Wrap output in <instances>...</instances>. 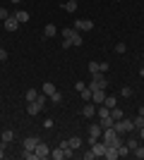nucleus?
Wrapping results in <instances>:
<instances>
[{
  "label": "nucleus",
  "instance_id": "37998d69",
  "mask_svg": "<svg viewBox=\"0 0 144 160\" xmlns=\"http://www.w3.org/2000/svg\"><path fill=\"white\" fill-rule=\"evenodd\" d=\"M12 2H14V5H17V2H24V0H12Z\"/></svg>",
  "mask_w": 144,
  "mask_h": 160
},
{
  "label": "nucleus",
  "instance_id": "ddd939ff",
  "mask_svg": "<svg viewBox=\"0 0 144 160\" xmlns=\"http://www.w3.org/2000/svg\"><path fill=\"white\" fill-rule=\"evenodd\" d=\"M103 158H106V160H115V158H118V148H115V146H106Z\"/></svg>",
  "mask_w": 144,
  "mask_h": 160
},
{
  "label": "nucleus",
  "instance_id": "cd10ccee",
  "mask_svg": "<svg viewBox=\"0 0 144 160\" xmlns=\"http://www.w3.org/2000/svg\"><path fill=\"white\" fill-rule=\"evenodd\" d=\"M12 139H14V132L12 129H5V132H3V143H10Z\"/></svg>",
  "mask_w": 144,
  "mask_h": 160
},
{
  "label": "nucleus",
  "instance_id": "1a4fd4ad",
  "mask_svg": "<svg viewBox=\"0 0 144 160\" xmlns=\"http://www.w3.org/2000/svg\"><path fill=\"white\" fill-rule=\"evenodd\" d=\"M34 151H36V155H39V160H46L48 155H51V148H48L46 143H43V141H41V143H39V146L34 148Z\"/></svg>",
  "mask_w": 144,
  "mask_h": 160
},
{
  "label": "nucleus",
  "instance_id": "f257e3e1",
  "mask_svg": "<svg viewBox=\"0 0 144 160\" xmlns=\"http://www.w3.org/2000/svg\"><path fill=\"white\" fill-rule=\"evenodd\" d=\"M101 141L106 143V146H115L118 148L120 143H123V136H120L113 127H108V129H103V132H101Z\"/></svg>",
  "mask_w": 144,
  "mask_h": 160
},
{
  "label": "nucleus",
  "instance_id": "7c9ffc66",
  "mask_svg": "<svg viewBox=\"0 0 144 160\" xmlns=\"http://www.w3.org/2000/svg\"><path fill=\"white\" fill-rule=\"evenodd\" d=\"M132 155H135V158H139V160H144V146H142V143H139V146L132 151Z\"/></svg>",
  "mask_w": 144,
  "mask_h": 160
},
{
  "label": "nucleus",
  "instance_id": "f704fd0d",
  "mask_svg": "<svg viewBox=\"0 0 144 160\" xmlns=\"http://www.w3.org/2000/svg\"><path fill=\"white\" fill-rule=\"evenodd\" d=\"M51 100H53L55 105H58V103H60V100H62V93H60V91H55V93L51 96Z\"/></svg>",
  "mask_w": 144,
  "mask_h": 160
},
{
  "label": "nucleus",
  "instance_id": "9b49d317",
  "mask_svg": "<svg viewBox=\"0 0 144 160\" xmlns=\"http://www.w3.org/2000/svg\"><path fill=\"white\" fill-rule=\"evenodd\" d=\"M82 115H84V117H89V120L96 117V105H94V103H87V105L82 108Z\"/></svg>",
  "mask_w": 144,
  "mask_h": 160
},
{
  "label": "nucleus",
  "instance_id": "4468645a",
  "mask_svg": "<svg viewBox=\"0 0 144 160\" xmlns=\"http://www.w3.org/2000/svg\"><path fill=\"white\" fill-rule=\"evenodd\" d=\"M113 117L110 115H106V117H99V124H101V129H108V127H113Z\"/></svg>",
  "mask_w": 144,
  "mask_h": 160
},
{
  "label": "nucleus",
  "instance_id": "4c0bfd02",
  "mask_svg": "<svg viewBox=\"0 0 144 160\" xmlns=\"http://www.w3.org/2000/svg\"><path fill=\"white\" fill-rule=\"evenodd\" d=\"M7 60V50L5 48H0V62H5Z\"/></svg>",
  "mask_w": 144,
  "mask_h": 160
},
{
  "label": "nucleus",
  "instance_id": "c756f323",
  "mask_svg": "<svg viewBox=\"0 0 144 160\" xmlns=\"http://www.w3.org/2000/svg\"><path fill=\"white\" fill-rule=\"evenodd\" d=\"M96 72H101V62H89V74H96Z\"/></svg>",
  "mask_w": 144,
  "mask_h": 160
},
{
  "label": "nucleus",
  "instance_id": "f03ea898",
  "mask_svg": "<svg viewBox=\"0 0 144 160\" xmlns=\"http://www.w3.org/2000/svg\"><path fill=\"white\" fill-rule=\"evenodd\" d=\"M113 129H115V132L123 136V134H127V132H130V134L135 132V124H132V120L123 117V120H115V122H113Z\"/></svg>",
  "mask_w": 144,
  "mask_h": 160
},
{
  "label": "nucleus",
  "instance_id": "b1692460",
  "mask_svg": "<svg viewBox=\"0 0 144 160\" xmlns=\"http://www.w3.org/2000/svg\"><path fill=\"white\" fill-rule=\"evenodd\" d=\"M79 98H82L84 103H91V88L87 86V88H84V91H79Z\"/></svg>",
  "mask_w": 144,
  "mask_h": 160
},
{
  "label": "nucleus",
  "instance_id": "473e14b6",
  "mask_svg": "<svg viewBox=\"0 0 144 160\" xmlns=\"http://www.w3.org/2000/svg\"><path fill=\"white\" fill-rule=\"evenodd\" d=\"M67 141H70V146L75 148V151H77L79 146H82V139H79V136H72V139H67Z\"/></svg>",
  "mask_w": 144,
  "mask_h": 160
},
{
  "label": "nucleus",
  "instance_id": "e433bc0d",
  "mask_svg": "<svg viewBox=\"0 0 144 160\" xmlns=\"http://www.w3.org/2000/svg\"><path fill=\"white\" fill-rule=\"evenodd\" d=\"M7 17H10V12H7L5 7H0V19H7Z\"/></svg>",
  "mask_w": 144,
  "mask_h": 160
},
{
  "label": "nucleus",
  "instance_id": "2f4dec72",
  "mask_svg": "<svg viewBox=\"0 0 144 160\" xmlns=\"http://www.w3.org/2000/svg\"><path fill=\"white\" fill-rule=\"evenodd\" d=\"M62 7H65L67 12H75V10H77V0H67V2H65Z\"/></svg>",
  "mask_w": 144,
  "mask_h": 160
},
{
  "label": "nucleus",
  "instance_id": "dca6fc26",
  "mask_svg": "<svg viewBox=\"0 0 144 160\" xmlns=\"http://www.w3.org/2000/svg\"><path fill=\"white\" fill-rule=\"evenodd\" d=\"M14 17H17V22H19V24H27V22H29V12H27V10L14 12Z\"/></svg>",
  "mask_w": 144,
  "mask_h": 160
},
{
  "label": "nucleus",
  "instance_id": "aec40b11",
  "mask_svg": "<svg viewBox=\"0 0 144 160\" xmlns=\"http://www.w3.org/2000/svg\"><path fill=\"white\" fill-rule=\"evenodd\" d=\"M103 105L108 108V110H113V108L118 105V100H115V96H106V100H103Z\"/></svg>",
  "mask_w": 144,
  "mask_h": 160
},
{
  "label": "nucleus",
  "instance_id": "5701e85b",
  "mask_svg": "<svg viewBox=\"0 0 144 160\" xmlns=\"http://www.w3.org/2000/svg\"><path fill=\"white\" fill-rule=\"evenodd\" d=\"M36 96H39V91H36V88H29L27 93H24V98H27V103H34Z\"/></svg>",
  "mask_w": 144,
  "mask_h": 160
},
{
  "label": "nucleus",
  "instance_id": "423d86ee",
  "mask_svg": "<svg viewBox=\"0 0 144 160\" xmlns=\"http://www.w3.org/2000/svg\"><path fill=\"white\" fill-rule=\"evenodd\" d=\"M101 132H103V129H101V124H99V122H96V124H91V127H89V143H94V141L101 139Z\"/></svg>",
  "mask_w": 144,
  "mask_h": 160
},
{
  "label": "nucleus",
  "instance_id": "79ce46f5",
  "mask_svg": "<svg viewBox=\"0 0 144 160\" xmlns=\"http://www.w3.org/2000/svg\"><path fill=\"white\" fill-rule=\"evenodd\" d=\"M139 115H144V105H142V108H139Z\"/></svg>",
  "mask_w": 144,
  "mask_h": 160
},
{
  "label": "nucleus",
  "instance_id": "c85d7f7f",
  "mask_svg": "<svg viewBox=\"0 0 144 160\" xmlns=\"http://www.w3.org/2000/svg\"><path fill=\"white\" fill-rule=\"evenodd\" d=\"M132 124H135V132H137V129H142V127H144V115H137V117L132 120Z\"/></svg>",
  "mask_w": 144,
  "mask_h": 160
},
{
  "label": "nucleus",
  "instance_id": "f3484780",
  "mask_svg": "<svg viewBox=\"0 0 144 160\" xmlns=\"http://www.w3.org/2000/svg\"><path fill=\"white\" fill-rule=\"evenodd\" d=\"M70 41H72V46H82V33H79V31H77V29H75V31H72V36H70Z\"/></svg>",
  "mask_w": 144,
  "mask_h": 160
},
{
  "label": "nucleus",
  "instance_id": "39448f33",
  "mask_svg": "<svg viewBox=\"0 0 144 160\" xmlns=\"http://www.w3.org/2000/svg\"><path fill=\"white\" fill-rule=\"evenodd\" d=\"M91 153H94V158H103V153H106V143H103L101 139L94 141V143H91Z\"/></svg>",
  "mask_w": 144,
  "mask_h": 160
},
{
  "label": "nucleus",
  "instance_id": "2eb2a0df",
  "mask_svg": "<svg viewBox=\"0 0 144 160\" xmlns=\"http://www.w3.org/2000/svg\"><path fill=\"white\" fill-rule=\"evenodd\" d=\"M125 146L130 148V153H132V151H135V148H137V146H139V136H130V139L125 141Z\"/></svg>",
  "mask_w": 144,
  "mask_h": 160
},
{
  "label": "nucleus",
  "instance_id": "4be33fe9",
  "mask_svg": "<svg viewBox=\"0 0 144 160\" xmlns=\"http://www.w3.org/2000/svg\"><path fill=\"white\" fill-rule=\"evenodd\" d=\"M48 158H55V160H62V158H65V151H62V148H60V146H58V148H55V151H51V155H48Z\"/></svg>",
  "mask_w": 144,
  "mask_h": 160
},
{
  "label": "nucleus",
  "instance_id": "0eeeda50",
  "mask_svg": "<svg viewBox=\"0 0 144 160\" xmlns=\"http://www.w3.org/2000/svg\"><path fill=\"white\" fill-rule=\"evenodd\" d=\"M75 29H77V31H91V29H94V22H91V19H77Z\"/></svg>",
  "mask_w": 144,
  "mask_h": 160
},
{
  "label": "nucleus",
  "instance_id": "bb28decb",
  "mask_svg": "<svg viewBox=\"0 0 144 160\" xmlns=\"http://www.w3.org/2000/svg\"><path fill=\"white\" fill-rule=\"evenodd\" d=\"M55 91H58V88H55L51 81H46V84H43V93H46V96H53Z\"/></svg>",
  "mask_w": 144,
  "mask_h": 160
},
{
  "label": "nucleus",
  "instance_id": "72a5a7b5",
  "mask_svg": "<svg viewBox=\"0 0 144 160\" xmlns=\"http://www.w3.org/2000/svg\"><path fill=\"white\" fill-rule=\"evenodd\" d=\"M125 50H127V46H125L123 41H120V43H115V53H118V55H123Z\"/></svg>",
  "mask_w": 144,
  "mask_h": 160
},
{
  "label": "nucleus",
  "instance_id": "ea45409f",
  "mask_svg": "<svg viewBox=\"0 0 144 160\" xmlns=\"http://www.w3.org/2000/svg\"><path fill=\"white\" fill-rule=\"evenodd\" d=\"M137 136H139V141H144V127H142V129H137Z\"/></svg>",
  "mask_w": 144,
  "mask_h": 160
},
{
  "label": "nucleus",
  "instance_id": "c03bdc74",
  "mask_svg": "<svg viewBox=\"0 0 144 160\" xmlns=\"http://www.w3.org/2000/svg\"><path fill=\"white\" fill-rule=\"evenodd\" d=\"M142 60H144V58H142Z\"/></svg>",
  "mask_w": 144,
  "mask_h": 160
},
{
  "label": "nucleus",
  "instance_id": "412c9836",
  "mask_svg": "<svg viewBox=\"0 0 144 160\" xmlns=\"http://www.w3.org/2000/svg\"><path fill=\"white\" fill-rule=\"evenodd\" d=\"M127 155H130V148L125 146V141H123V143L118 146V158H127Z\"/></svg>",
  "mask_w": 144,
  "mask_h": 160
},
{
  "label": "nucleus",
  "instance_id": "a211bd4d",
  "mask_svg": "<svg viewBox=\"0 0 144 160\" xmlns=\"http://www.w3.org/2000/svg\"><path fill=\"white\" fill-rule=\"evenodd\" d=\"M60 148L65 151V158H72V151H75V148L70 146V141H60Z\"/></svg>",
  "mask_w": 144,
  "mask_h": 160
},
{
  "label": "nucleus",
  "instance_id": "6e6552de",
  "mask_svg": "<svg viewBox=\"0 0 144 160\" xmlns=\"http://www.w3.org/2000/svg\"><path fill=\"white\" fill-rule=\"evenodd\" d=\"M17 29H19V22H17V17H14V14H10V17H7L5 19V31H17Z\"/></svg>",
  "mask_w": 144,
  "mask_h": 160
},
{
  "label": "nucleus",
  "instance_id": "9d476101",
  "mask_svg": "<svg viewBox=\"0 0 144 160\" xmlns=\"http://www.w3.org/2000/svg\"><path fill=\"white\" fill-rule=\"evenodd\" d=\"M39 143H41V139H39V136H27V139H24V148H29V151H34Z\"/></svg>",
  "mask_w": 144,
  "mask_h": 160
},
{
  "label": "nucleus",
  "instance_id": "c9c22d12",
  "mask_svg": "<svg viewBox=\"0 0 144 160\" xmlns=\"http://www.w3.org/2000/svg\"><path fill=\"white\" fill-rule=\"evenodd\" d=\"M120 96H125V98H130V96H132V88H130V86H125L123 91H120Z\"/></svg>",
  "mask_w": 144,
  "mask_h": 160
},
{
  "label": "nucleus",
  "instance_id": "a19ab883",
  "mask_svg": "<svg viewBox=\"0 0 144 160\" xmlns=\"http://www.w3.org/2000/svg\"><path fill=\"white\" fill-rule=\"evenodd\" d=\"M3 146H5V143H0V158H3V155H5V148H3Z\"/></svg>",
  "mask_w": 144,
  "mask_h": 160
},
{
  "label": "nucleus",
  "instance_id": "f8f14e48",
  "mask_svg": "<svg viewBox=\"0 0 144 160\" xmlns=\"http://www.w3.org/2000/svg\"><path fill=\"white\" fill-rule=\"evenodd\" d=\"M41 110H43L41 103H36V100H34V103H27V112H29V115H39Z\"/></svg>",
  "mask_w": 144,
  "mask_h": 160
},
{
  "label": "nucleus",
  "instance_id": "58836bf2",
  "mask_svg": "<svg viewBox=\"0 0 144 160\" xmlns=\"http://www.w3.org/2000/svg\"><path fill=\"white\" fill-rule=\"evenodd\" d=\"M75 88H77V91H84V88H87V84H84V81H77Z\"/></svg>",
  "mask_w": 144,
  "mask_h": 160
},
{
  "label": "nucleus",
  "instance_id": "393cba45",
  "mask_svg": "<svg viewBox=\"0 0 144 160\" xmlns=\"http://www.w3.org/2000/svg\"><path fill=\"white\" fill-rule=\"evenodd\" d=\"M22 158H24V160H39V155H36V151H29V148H24Z\"/></svg>",
  "mask_w": 144,
  "mask_h": 160
},
{
  "label": "nucleus",
  "instance_id": "a878e982",
  "mask_svg": "<svg viewBox=\"0 0 144 160\" xmlns=\"http://www.w3.org/2000/svg\"><path fill=\"white\" fill-rule=\"evenodd\" d=\"M110 117H113V120H123V117H125V112H123V110H120V108H113V110H110Z\"/></svg>",
  "mask_w": 144,
  "mask_h": 160
},
{
  "label": "nucleus",
  "instance_id": "6ab92c4d",
  "mask_svg": "<svg viewBox=\"0 0 144 160\" xmlns=\"http://www.w3.org/2000/svg\"><path fill=\"white\" fill-rule=\"evenodd\" d=\"M55 33H58V29H55L53 24H46V29H43V36H46V38H53Z\"/></svg>",
  "mask_w": 144,
  "mask_h": 160
},
{
  "label": "nucleus",
  "instance_id": "7ed1b4c3",
  "mask_svg": "<svg viewBox=\"0 0 144 160\" xmlns=\"http://www.w3.org/2000/svg\"><path fill=\"white\" fill-rule=\"evenodd\" d=\"M87 86H89L91 91H96V88H108V81H106L103 72H96V74H91V81L87 84Z\"/></svg>",
  "mask_w": 144,
  "mask_h": 160
},
{
  "label": "nucleus",
  "instance_id": "20e7f679",
  "mask_svg": "<svg viewBox=\"0 0 144 160\" xmlns=\"http://www.w3.org/2000/svg\"><path fill=\"white\" fill-rule=\"evenodd\" d=\"M103 100H106V88L91 91V103H94V105H103Z\"/></svg>",
  "mask_w": 144,
  "mask_h": 160
}]
</instances>
